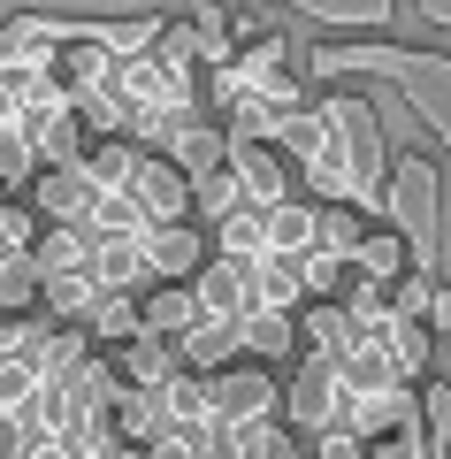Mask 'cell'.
Masks as SVG:
<instances>
[{"label": "cell", "mask_w": 451, "mask_h": 459, "mask_svg": "<svg viewBox=\"0 0 451 459\" xmlns=\"http://www.w3.org/2000/svg\"><path fill=\"white\" fill-rule=\"evenodd\" d=\"M314 77L322 84H337V77L390 84V92L405 100V115H413L451 161V54L398 47V39H329V47H314Z\"/></svg>", "instance_id": "cell-1"}, {"label": "cell", "mask_w": 451, "mask_h": 459, "mask_svg": "<svg viewBox=\"0 0 451 459\" xmlns=\"http://www.w3.org/2000/svg\"><path fill=\"white\" fill-rule=\"evenodd\" d=\"M383 214L413 253V276L436 283V214H444V169L429 153H390V184H383Z\"/></svg>", "instance_id": "cell-2"}, {"label": "cell", "mask_w": 451, "mask_h": 459, "mask_svg": "<svg viewBox=\"0 0 451 459\" xmlns=\"http://www.w3.org/2000/svg\"><path fill=\"white\" fill-rule=\"evenodd\" d=\"M314 123H322L329 138H337L344 153H352V169L368 177V192L383 199V184H390V153H383V123H375V108L360 92H322L314 100Z\"/></svg>", "instance_id": "cell-3"}, {"label": "cell", "mask_w": 451, "mask_h": 459, "mask_svg": "<svg viewBox=\"0 0 451 459\" xmlns=\"http://www.w3.org/2000/svg\"><path fill=\"white\" fill-rule=\"evenodd\" d=\"M207 398H214L222 437H238V429H268L275 413H283V391H275V376H260V368H230V376H214Z\"/></svg>", "instance_id": "cell-4"}, {"label": "cell", "mask_w": 451, "mask_h": 459, "mask_svg": "<svg viewBox=\"0 0 451 459\" xmlns=\"http://www.w3.org/2000/svg\"><path fill=\"white\" fill-rule=\"evenodd\" d=\"M92 184L77 177V161L69 169H31V214H47V230H84L92 222Z\"/></svg>", "instance_id": "cell-5"}, {"label": "cell", "mask_w": 451, "mask_h": 459, "mask_svg": "<svg viewBox=\"0 0 451 459\" xmlns=\"http://www.w3.org/2000/svg\"><path fill=\"white\" fill-rule=\"evenodd\" d=\"M130 199H138V214H145L153 230L192 214V184H184V169L169 161V153H145V161H138V177H130Z\"/></svg>", "instance_id": "cell-6"}, {"label": "cell", "mask_w": 451, "mask_h": 459, "mask_svg": "<svg viewBox=\"0 0 451 459\" xmlns=\"http://www.w3.org/2000/svg\"><path fill=\"white\" fill-rule=\"evenodd\" d=\"M275 8L322 23V31H352V39H383L398 23V0H275Z\"/></svg>", "instance_id": "cell-7"}, {"label": "cell", "mask_w": 451, "mask_h": 459, "mask_svg": "<svg viewBox=\"0 0 451 459\" xmlns=\"http://www.w3.org/2000/svg\"><path fill=\"white\" fill-rule=\"evenodd\" d=\"M314 246H322V207L283 199V207L260 214V261H307Z\"/></svg>", "instance_id": "cell-8"}, {"label": "cell", "mask_w": 451, "mask_h": 459, "mask_svg": "<svg viewBox=\"0 0 451 459\" xmlns=\"http://www.w3.org/2000/svg\"><path fill=\"white\" fill-rule=\"evenodd\" d=\"M192 299H199V322L245 329V314H253V276H245L238 261H207V268L192 276Z\"/></svg>", "instance_id": "cell-9"}, {"label": "cell", "mask_w": 451, "mask_h": 459, "mask_svg": "<svg viewBox=\"0 0 451 459\" xmlns=\"http://www.w3.org/2000/svg\"><path fill=\"white\" fill-rule=\"evenodd\" d=\"M138 253H145V276H169V283H192L199 268H207V246H199V230H192V222H161V230H145Z\"/></svg>", "instance_id": "cell-10"}, {"label": "cell", "mask_w": 451, "mask_h": 459, "mask_svg": "<svg viewBox=\"0 0 451 459\" xmlns=\"http://www.w3.org/2000/svg\"><path fill=\"white\" fill-rule=\"evenodd\" d=\"M177 31L192 39V54H199V62H214V69H230V62H238V16H230L222 0H192V8L177 16Z\"/></svg>", "instance_id": "cell-11"}, {"label": "cell", "mask_w": 451, "mask_h": 459, "mask_svg": "<svg viewBox=\"0 0 451 459\" xmlns=\"http://www.w3.org/2000/svg\"><path fill=\"white\" fill-rule=\"evenodd\" d=\"M138 329L153 344H184L199 329V299H192V283H161L153 299H138Z\"/></svg>", "instance_id": "cell-12"}, {"label": "cell", "mask_w": 451, "mask_h": 459, "mask_svg": "<svg viewBox=\"0 0 451 459\" xmlns=\"http://www.w3.org/2000/svg\"><path fill=\"white\" fill-rule=\"evenodd\" d=\"M352 268H360V283H375V291H398V283L413 276V253H405L398 230H360Z\"/></svg>", "instance_id": "cell-13"}, {"label": "cell", "mask_w": 451, "mask_h": 459, "mask_svg": "<svg viewBox=\"0 0 451 459\" xmlns=\"http://www.w3.org/2000/svg\"><path fill=\"white\" fill-rule=\"evenodd\" d=\"M177 360H184V376L214 383V376H230V368L245 360V344H238V329H230V322H199L192 337L177 344Z\"/></svg>", "instance_id": "cell-14"}, {"label": "cell", "mask_w": 451, "mask_h": 459, "mask_svg": "<svg viewBox=\"0 0 451 459\" xmlns=\"http://www.w3.org/2000/svg\"><path fill=\"white\" fill-rule=\"evenodd\" d=\"M169 161L184 169V184L222 177V161H230V131H214V123H184V131L169 138Z\"/></svg>", "instance_id": "cell-15"}, {"label": "cell", "mask_w": 451, "mask_h": 459, "mask_svg": "<svg viewBox=\"0 0 451 459\" xmlns=\"http://www.w3.org/2000/svg\"><path fill=\"white\" fill-rule=\"evenodd\" d=\"M123 391H145V398H161L169 383L184 376V360H177V344H153V337H138V344H123Z\"/></svg>", "instance_id": "cell-16"}, {"label": "cell", "mask_w": 451, "mask_h": 459, "mask_svg": "<svg viewBox=\"0 0 451 459\" xmlns=\"http://www.w3.org/2000/svg\"><path fill=\"white\" fill-rule=\"evenodd\" d=\"M145 153L130 146V138H92V146L77 153V177L92 184V192H130V177H138Z\"/></svg>", "instance_id": "cell-17"}, {"label": "cell", "mask_w": 451, "mask_h": 459, "mask_svg": "<svg viewBox=\"0 0 451 459\" xmlns=\"http://www.w3.org/2000/svg\"><path fill=\"white\" fill-rule=\"evenodd\" d=\"M31 268H39V283H54V276H84V268H92V230H39Z\"/></svg>", "instance_id": "cell-18"}, {"label": "cell", "mask_w": 451, "mask_h": 459, "mask_svg": "<svg viewBox=\"0 0 451 459\" xmlns=\"http://www.w3.org/2000/svg\"><path fill=\"white\" fill-rule=\"evenodd\" d=\"M84 360H92V337H84V329H39V344H31V368H39L47 383H69Z\"/></svg>", "instance_id": "cell-19"}, {"label": "cell", "mask_w": 451, "mask_h": 459, "mask_svg": "<svg viewBox=\"0 0 451 459\" xmlns=\"http://www.w3.org/2000/svg\"><path fill=\"white\" fill-rule=\"evenodd\" d=\"M245 276H253V314H291L299 299H307V283H299V261H253Z\"/></svg>", "instance_id": "cell-20"}, {"label": "cell", "mask_w": 451, "mask_h": 459, "mask_svg": "<svg viewBox=\"0 0 451 459\" xmlns=\"http://www.w3.org/2000/svg\"><path fill=\"white\" fill-rule=\"evenodd\" d=\"M84 337H100V344H138L145 329H138V299H100L92 314H84Z\"/></svg>", "instance_id": "cell-21"}, {"label": "cell", "mask_w": 451, "mask_h": 459, "mask_svg": "<svg viewBox=\"0 0 451 459\" xmlns=\"http://www.w3.org/2000/svg\"><path fill=\"white\" fill-rule=\"evenodd\" d=\"M291 337H299V329H291V314H245V329H238V344L253 352V360H283Z\"/></svg>", "instance_id": "cell-22"}, {"label": "cell", "mask_w": 451, "mask_h": 459, "mask_svg": "<svg viewBox=\"0 0 451 459\" xmlns=\"http://www.w3.org/2000/svg\"><path fill=\"white\" fill-rule=\"evenodd\" d=\"M192 199H199V214H207L214 230H222L230 214H245V192H238V177H230V161H222V177H207V184H192Z\"/></svg>", "instance_id": "cell-23"}, {"label": "cell", "mask_w": 451, "mask_h": 459, "mask_svg": "<svg viewBox=\"0 0 451 459\" xmlns=\"http://www.w3.org/2000/svg\"><path fill=\"white\" fill-rule=\"evenodd\" d=\"M230 444H238L245 459H299V444H291V429H283V421H268V429H238Z\"/></svg>", "instance_id": "cell-24"}, {"label": "cell", "mask_w": 451, "mask_h": 459, "mask_svg": "<svg viewBox=\"0 0 451 459\" xmlns=\"http://www.w3.org/2000/svg\"><path fill=\"white\" fill-rule=\"evenodd\" d=\"M352 246H360L352 207H322V246H314V253H337V261H352Z\"/></svg>", "instance_id": "cell-25"}, {"label": "cell", "mask_w": 451, "mask_h": 459, "mask_svg": "<svg viewBox=\"0 0 451 459\" xmlns=\"http://www.w3.org/2000/svg\"><path fill=\"white\" fill-rule=\"evenodd\" d=\"M31 246H39V214L0 199V253H31Z\"/></svg>", "instance_id": "cell-26"}, {"label": "cell", "mask_w": 451, "mask_h": 459, "mask_svg": "<svg viewBox=\"0 0 451 459\" xmlns=\"http://www.w3.org/2000/svg\"><path fill=\"white\" fill-rule=\"evenodd\" d=\"M23 452H31V429H23V421H0V459H23Z\"/></svg>", "instance_id": "cell-27"}, {"label": "cell", "mask_w": 451, "mask_h": 459, "mask_svg": "<svg viewBox=\"0 0 451 459\" xmlns=\"http://www.w3.org/2000/svg\"><path fill=\"white\" fill-rule=\"evenodd\" d=\"M413 16L429 23V31H451V0H413Z\"/></svg>", "instance_id": "cell-28"}, {"label": "cell", "mask_w": 451, "mask_h": 459, "mask_svg": "<svg viewBox=\"0 0 451 459\" xmlns=\"http://www.w3.org/2000/svg\"><path fill=\"white\" fill-rule=\"evenodd\" d=\"M23 459H84V452H77V444H47V437H31V452H23Z\"/></svg>", "instance_id": "cell-29"}, {"label": "cell", "mask_w": 451, "mask_h": 459, "mask_svg": "<svg viewBox=\"0 0 451 459\" xmlns=\"http://www.w3.org/2000/svg\"><path fill=\"white\" fill-rule=\"evenodd\" d=\"M421 322H429V329H451V291H436V299H429V314H421Z\"/></svg>", "instance_id": "cell-30"}]
</instances>
